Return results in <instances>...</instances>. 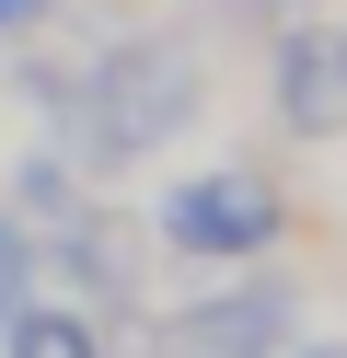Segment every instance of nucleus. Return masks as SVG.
I'll use <instances>...</instances> for the list:
<instances>
[{
  "instance_id": "nucleus-5",
  "label": "nucleus",
  "mask_w": 347,
  "mask_h": 358,
  "mask_svg": "<svg viewBox=\"0 0 347 358\" xmlns=\"http://www.w3.org/2000/svg\"><path fill=\"white\" fill-rule=\"evenodd\" d=\"M0 347H12V358H104V335H93L81 312H12Z\"/></svg>"
},
{
  "instance_id": "nucleus-8",
  "label": "nucleus",
  "mask_w": 347,
  "mask_h": 358,
  "mask_svg": "<svg viewBox=\"0 0 347 358\" xmlns=\"http://www.w3.org/2000/svg\"><path fill=\"white\" fill-rule=\"evenodd\" d=\"M313 358H347V347H313Z\"/></svg>"
},
{
  "instance_id": "nucleus-4",
  "label": "nucleus",
  "mask_w": 347,
  "mask_h": 358,
  "mask_svg": "<svg viewBox=\"0 0 347 358\" xmlns=\"http://www.w3.org/2000/svg\"><path fill=\"white\" fill-rule=\"evenodd\" d=\"M278 116H290L301 139H336L347 127V35L336 24L278 35Z\"/></svg>"
},
{
  "instance_id": "nucleus-6",
  "label": "nucleus",
  "mask_w": 347,
  "mask_h": 358,
  "mask_svg": "<svg viewBox=\"0 0 347 358\" xmlns=\"http://www.w3.org/2000/svg\"><path fill=\"white\" fill-rule=\"evenodd\" d=\"M23 289H35V243H23V220H0V324L23 312Z\"/></svg>"
},
{
  "instance_id": "nucleus-7",
  "label": "nucleus",
  "mask_w": 347,
  "mask_h": 358,
  "mask_svg": "<svg viewBox=\"0 0 347 358\" xmlns=\"http://www.w3.org/2000/svg\"><path fill=\"white\" fill-rule=\"evenodd\" d=\"M35 12H46V0H0V35H23V24H35Z\"/></svg>"
},
{
  "instance_id": "nucleus-2",
  "label": "nucleus",
  "mask_w": 347,
  "mask_h": 358,
  "mask_svg": "<svg viewBox=\"0 0 347 358\" xmlns=\"http://www.w3.org/2000/svg\"><path fill=\"white\" fill-rule=\"evenodd\" d=\"M278 231V196H266V173H185L174 196H162V243L174 255H254V243Z\"/></svg>"
},
{
  "instance_id": "nucleus-1",
  "label": "nucleus",
  "mask_w": 347,
  "mask_h": 358,
  "mask_svg": "<svg viewBox=\"0 0 347 358\" xmlns=\"http://www.w3.org/2000/svg\"><path fill=\"white\" fill-rule=\"evenodd\" d=\"M197 58L185 47H104L81 70V93H69V150H93V162H139V150H162L185 116H197Z\"/></svg>"
},
{
  "instance_id": "nucleus-3",
  "label": "nucleus",
  "mask_w": 347,
  "mask_h": 358,
  "mask_svg": "<svg viewBox=\"0 0 347 358\" xmlns=\"http://www.w3.org/2000/svg\"><path fill=\"white\" fill-rule=\"evenodd\" d=\"M290 347V289H231L162 324V358H278Z\"/></svg>"
}]
</instances>
